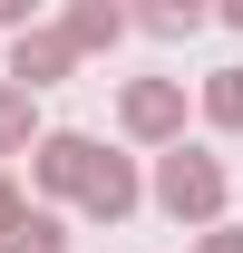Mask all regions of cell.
I'll return each instance as SVG.
<instances>
[{
  "mask_svg": "<svg viewBox=\"0 0 243 253\" xmlns=\"http://www.w3.org/2000/svg\"><path fill=\"white\" fill-rule=\"evenodd\" d=\"M97 156H107L97 136H78V126H49V136L30 146V185H39V195H68V205H78V195H88V175H97Z\"/></svg>",
  "mask_w": 243,
  "mask_h": 253,
  "instance_id": "cell-3",
  "label": "cell"
},
{
  "mask_svg": "<svg viewBox=\"0 0 243 253\" xmlns=\"http://www.w3.org/2000/svg\"><path fill=\"white\" fill-rule=\"evenodd\" d=\"M126 30H136V10H117V0H68V10H59V39L78 49V59H97V49H117Z\"/></svg>",
  "mask_w": 243,
  "mask_h": 253,
  "instance_id": "cell-6",
  "label": "cell"
},
{
  "mask_svg": "<svg viewBox=\"0 0 243 253\" xmlns=\"http://www.w3.org/2000/svg\"><path fill=\"white\" fill-rule=\"evenodd\" d=\"M0 78L39 97V88H59V78H78V49L59 39V20H39L30 39H10V68H0Z\"/></svg>",
  "mask_w": 243,
  "mask_h": 253,
  "instance_id": "cell-4",
  "label": "cell"
},
{
  "mask_svg": "<svg viewBox=\"0 0 243 253\" xmlns=\"http://www.w3.org/2000/svg\"><path fill=\"white\" fill-rule=\"evenodd\" d=\"M195 253H243V224H214V234H204Z\"/></svg>",
  "mask_w": 243,
  "mask_h": 253,
  "instance_id": "cell-12",
  "label": "cell"
},
{
  "mask_svg": "<svg viewBox=\"0 0 243 253\" xmlns=\"http://www.w3.org/2000/svg\"><path fill=\"white\" fill-rule=\"evenodd\" d=\"M39 136H49V126H39V97H30V88H10V78H0V156H30Z\"/></svg>",
  "mask_w": 243,
  "mask_h": 253,
  "instance_id": "cell-8",
  "label": "cell"
},
{
  "mask_svg": "<svg viewBox=\"0 0 243 253\" xmlns=\"http://www.w3.org/2000/svg\"><path fill=\"white\" fill-rule=\"evenodd\" d=\"M224 30H243V0H224Z\"/></svg>",
  "mask_w": 243,
  "mask_h": 253,
  "instance_id": "cell-13",
  "label": "cell"
},
{
  "mask_svg": "<svg viewBox=\"0 0 243 253\" xmlns=\"http://www.w3.org/2000/svg\"><path fill=\"white\" fill-rule=\"evenodd\" d=\"M195 117H204L214 136H243V59L204 68V88H195Z\"/></svg>",
  "mask_w": 243,
  "mask_h": 253,
  "instance_id": "cell-7",
  "label": "cell"
},
{
  "mask_svg": "<svg viewBox=\"0 0 243 253\" xmlns=\"http://www.w3.org/2000/svg\"><path fill=\"white\" fill-rule=\"evenodd\" d=\"M136 30H146V39H195V30H204V0H146Z\"/></svg>",
  "mask_w": 243,
  "mask_h": 253,
  "instance_id": "cell-9",
  "label": "cell"
},
{
  "mask_svg": "<svg viewBox=\"0 0 243 253\" xmlns=\"http://www.w3.org/2000/svg\"><path fill=\"white\" fill-rule=\"evenodd\" d=\"M20 224H30V195H20V175H10V166H0V244H10V234H20Z\"/></svg>",
  "mask_w": 243,
  "mask_h": 253,
  "instance_id": "cell-11",
  "label": "cell"
},
{
  "mask_svg": "<svg viewBox=\"0 0 243 253\" xmlns=\"http://www.w3.org/2000/svg\"><path fill=\"white\" fill-rule=\"evenodd\" d=\"M224 195H234V175H224V156H204V146H165L156 175H146V205L165 224H195V234L224 224Z\"/></svg>",
  "mask_w": 243,
  "mask_h": 253,
  "instance_id": "cell-1",
  "label": "cell"
},
{
  "mask_svg": "<svg viewBox=\"0 0 243 253\" xmlns=\"http://www.w3.org/2000/svg\"><path fill=\"white\" fill-rule=\"evenodd\" d=\"M136 205H146V175H136V156H97L88 195H78V214H88V224H126Z\"/></svg>",
  "mask_w": 243,
  "mask_h": 253,
  "instance_id": "cell-5",
  "label": "cell"
},
{
  "mask_svg": "<svg viewBox=\"0 0 243 253\" xmlns=\"http://www.w3.org/2000/svg\"><path fill=\"white\" fill-rule=\"evenodd\" d=\"M185 107H195L185 78H126V88H117V126L136 136V146H156V156L185 146Z\"/></svg>",
  "mask_w": 243,
  "mask_h": 253,
  "instance_id": "cell-2",
  "label": "cell"
},
{
  "mask_svg": "<svg viewBox=\"0 0 243 253\" xmlns=\"http://www.w3.org/2000/svg\"><path fill=\"white\" fill-rule=\"evenodd\" d=\"M0 253H68V224L49 214V205H30V224H20V234H10Z\"/></svg>",
  "mask_w": 243,
  "mask_h": 253,
  "instance_id": "cell-10",
  "label": "cell"
}]
</instances>
